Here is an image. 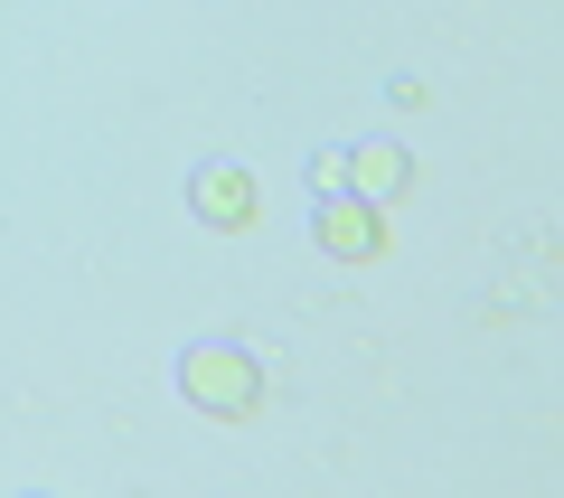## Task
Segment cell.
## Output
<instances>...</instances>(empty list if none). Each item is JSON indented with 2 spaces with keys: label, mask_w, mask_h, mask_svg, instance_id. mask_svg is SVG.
I'll list each match as a JSON object with an SVG mask.
<instances>
[{
  "label": "cell",
  "mask_w": 564,
  "mask_h": 498,
  "mask_svg": "<svg viewBox=\"0 0 564 498\" xmlns=\"http://www.w3.org/2000/svg\"><path fill=\"white\" fill-rule=\"evenodd\" d=\"M321 245H329V255H377V217L348 207V198H329L321 207Z\"/></svg>",
  "instance_id": "obj_4"
},
{
  "label": "cell",
  "mask_w": 564,
  "mask_h": 498,
  "mask_svg": "<svg viewBox=\"0 0 564 498\" xmlns=\"http://www.w3.org/2000/svg\"><path fill=\"white\" fill-rule=\"evenodd\" d=\"M180 386H188L198 404H217V414H245V404H254V367H245L236 348H188Z\"/></svg>",
  "instance_id": "obj_1"
},
{
  "label": "cell",
  "mask_w": 564,
  "mask_h": 498,
  "mask_svg": "<svg viewBox=\"0 0 564 498\" xmlns=\"http://www.w3.org/2000/svg\"><path fill=\"white\" fill-rule=\"evenodd\" d=\"M339 180L367 188V198H404V180H414V160L395 151V141H367L358 160H339Z\"/></svg>",
  "instance_id": "obj_3"
},
{
  "label": "cell",
  "mask_w": 564,
  "mask_h": 498,
  "mask_svg": "<svg viewBox=\"0 0 564 498\" xmlns=\"http://www.w3.org/2000/svg\"><path fill=\"white\" fill-rule=\"evenodd\" d=\"M198 217H207V226H245V217H254V180H245L236 160L198 170Z\"/></svg>",
  "instance_id": "obj_2"
}]
</instances>
